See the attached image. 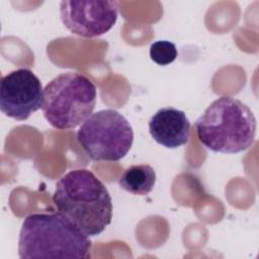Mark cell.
Wrapping results in <instances>:
<instances>
[{"mask_svg":"<svg viewBox=\"0 0 259 259\" xmlns=\"http://www.w3.org/2000/svg\"><path fill=\"white\" fill-rule=\"evenodd\" d=\"M96 97V87L89 78L78 72L62 73L44 88L41 110L53 127L72 130L93 113Z\"/></svg>","mask_w":259,"mask_h":259,"instance_id":"277c9868","label":"cell"},{"mask_svg":"<svg viewBox=\"0 0 259 259\" xmlns=\"http://www.w3.org/2000/svg\"><path fill=\"white\" fill-rule=\"evenodd\" d=\"M77 141L91 160L116 162L131 150L134 131L117 110L102 109L92 113L80 125Z\"/></svg>","mask_w":259,"mask_h":259,"instance_id":"5b68a950","label":"cell"},{"mask_svg":"<svg viewBox=\"0 0 259 259\" xmlns=\"http://www.w3.org/2000/svg\"><path fill=\"white\" fill-rule=\"evenodd\" d=\"M118 8V2L111 0H63L60 15L65 27L73 34L96 37L113 27Z\"/></svg>","mask_w":259,"mask_h":259,"instance_id":"8992f818","label":"cell"},{"mask_svg":"<svg viewBox=\"0 0 259 259\" xmlns=\"http://www.w3.org/2000/svg\"><path fill=\"white\" fill-rule=\"evenodd\" d=\"M200 144L215 153L237 154L249 149L256 136V118L241 100L221 96L195 121Z\"/></svg>","mask_w":259,"mask_h":259,"instance_id":"3957f363","label":"cell"},{"mask_svg":"<svg viewBox=\"0 0 259 259\" xmlns=\"http://www.w3.org/2000/svg\"><path fill=\"white\" fill-rule=\"evenodd\" d=\"M44 89L38 77L29 69L9 72L0 81V108L8 117L25 120L42 107Z\"/></svg>","mask_w":259,"mask_h":259,"instance_id":"52a82bcc","label":"cell"},{"mask_svg":"<svg viewBox=\"0 0 259 259\" xmlns=\"http://www.w3.org/2000/svg\"><path fill=\"white\" fill-rule=\"evenodd\" d=\"M117 183L134 195H148L155 186L156 172L149 164L132 165L124 169Z\"/></svg>","mask_w":259,"mask_h":259,"instance_id":"9c48e42d","label":"cell"},{"mask_svg":"<svg viewBox=\"0 0 259 259\" xmlns=\"http://www.w3.org/2000/svg\"><path fill=\"white\" fill-rule=\"evenodd\" d=\"M149 132L159 145L168 149H176L188 144L190 121L184 111L166 106L152 115L149 120Z\"/></svg>","mask_w":259,"mask_h":259,"instance_id":"ba28073f","label":"cell"},{"mask_svg":"<svg viewBox=\"0 0 259 259\" xmlns=\"http://www.w3.org/2000/svg\"><path fill=\"white\" fill-rule=\"evenodd\" d=\"M178 56L175 44L169 40H157L150 47L151 60L160 66H167L173 63Z\"/></svg>","mask_w":259,"mask_h":259,"instance_id":"30bf717a","label":"cell"},{"mask_svg":"<svg viewBox=\"0 0 259 259\" xmlns=\"http://www.w3.org/2000/svg\"><path fill=\"white\" fill-rule=\"evenodd\" d=\"M53 202L88 237L100 235L111 223L112 199L107 187L87 169L66 173L56 183Z\"/></svg>","mask_w":259,"mask_h":259,"instance_id":"6da1fadb","label":"cell"},{"mask_svg":"<svg viewBox=\"0 0 259 259\" xmlns=\"http://www.w3.org/2000/svg\"><path fill=\"white\" fill-rule=\"evenodd\" d=\"M91 241L60 211L31 213L21 226L18 255L21 259L91 257Z\"/></svg>","mask_w":259,"mask_h":259,"instance_id":"7a4b0ae2","label":"cell"}]
</instances>
